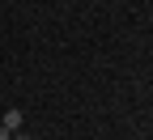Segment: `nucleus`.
I'll return each instance as SVG.
<instances>
[{"label":"nucleus","instance_id":"2","mask_svg":"<svg viewBox=\"0 0 153 140\" xmlns=\"http://www.w3.org/2000/svg\"><path fill=\"white\" fill-rule=\"evenodd\" d=\"M13 140H34V136H26V132H17V136H13Z\"/></svg>","mask_w":153,"mask_h":140},{"label":"nucleus","instance_id":"3","mask_svg":"<svg viewBox=\"0 0 153 140\" xmlns=\"http://www.w3.org/2000/svg\"><path fill=\"white\" fill-rule=\"evenodd\" d=\"M0 140H13V136H9V132H4V127H0Z\"/></svg>","mask_w":153,"mask_h":140},{"label":"nucleus","instance_id":"1","mask_svg":"<svg viewBox=\"0 0 153 140\" xmlns=\"http://www.w3.org/2000/svg\"><path fill=\"white\" fill-rule=\"evenodd\" d=\"M22 123H26V115L17 110V106H9V110H4V119H0V127H4L9 136H17V132H22Z\"/></svg>","mask_w":153,"mask_h":140}]
</instances>
